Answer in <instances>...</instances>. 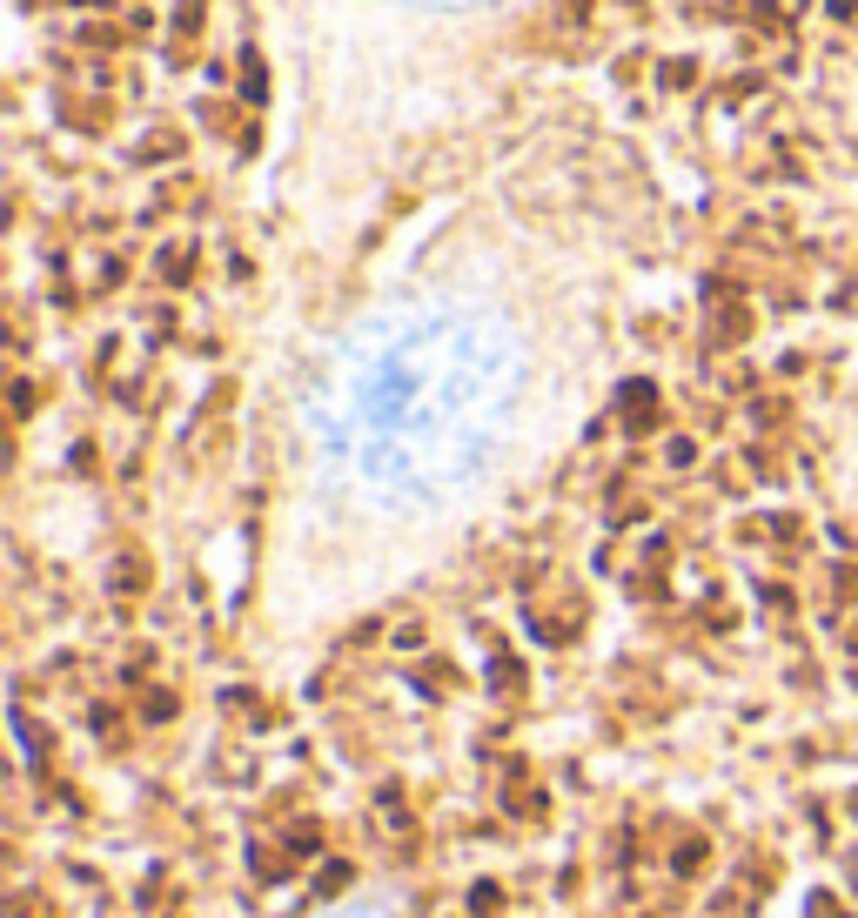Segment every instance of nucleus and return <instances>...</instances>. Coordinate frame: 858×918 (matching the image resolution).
Instances as JSON below:
<instances>
[{
    "mask_svg": "<svg viewBox=\"0 0 858 918\" xmlns=\"http://www.w3.org/2000/svg\"><path fill=\"white\" fill-rule=\"evenodd\" d=\"M711 336H718V342H745L751 336V302H738L724 282L711 289Z\"/></svg>",
    "mask_w": 858,
    "mask_h": 918,
    "instance_id": "obj_1",
    "label": "nucleus"
},
{
    "mask_svg": "<svg viewBox=\"0 0 858 918\" xmlns=\"http://www.w3.org/2000/svg\"><path fill=\"white\" fill-rule=\"evenodd\" d=\"M624 423H631V429H651L657 423V389H651V382H624Z\"/></svg>",
    "mask_w": 858,
    "mask_h": 918,
    "instance_id": "obj_2",
    "label": "nucleus"
},
{
    "mask_svg": "<svg viewBox=\"0 0 858 918\" xmlns=\"http://www.w3.org/2000/svg\"><path fill=\"white\" fill-rule=\"evenodd\" d=\"M141 583H148V563H141L135 550H128V557H114V590H121V597H135Z\"/></svg>",
    "mask_w": 858,
    "mask_h": 918,
    "instance_id": "obj_3",
    "label": "nucleus"
},
{
    "mask_svg": "<svg viewBox=\"0 0 858 918\" xmlns=\"http://www.w3.org/2000/svg\"><path fill=\"white\" fill-rule=\"evenodd\" d=\"M242 94H249V101H262V94H269V74H262V54H255V47L242 54Z\"/></svg>",
    "mask_w": 858,
    "mask_h": 918,
    "instance_id": "obj_4",
    "label": "nucleus"
},
{
    "mask_svg": "<svg viewBox=\"0 0 858 918\" xmlns=\"http://www.w3.org/2000/svg\"><path fill=\"white\" fill-rule=\"evenodd\" d=\"M7 918H54V905L34 898V892H21V898H7Z\"/></svg>",
    "mask_w": 858,
    "mask_h": 918,
    "instance_id": "obj_5",
    "label": "nucleus"
},
{
    "mask_svg": "<svg viewBox=\"0 0 858 918\" xmlns=\"http://www.w3.org/2000/svg\"><path fill=\"white\" fill-rule=\"evenodd\" d=\"M832 590H838V604H858V563H838V570H832Z\"/></svg>",
    "mask_w": 858,
    "mask_h": 918,
    "instance_id": "obj_6",
    "label": "nucleus"
},
{
    "mask_svg": "<svg viewBox=\"0 0 858 918\" xmlns=\"http://www.w3.org/2000/svg\"><path fill=\"white\" fill-rule=\"evenodd\" d=\"M188 269H195L188 248H168V255H161V275H168V282H188Z\"/></svg>",
    "mask_w": 858,
    "mask_h": 918,
    "instance_id": "obj_7",
    "label": "nucleus"
},
{
    "mask_svg": "<svg viewBox=\"0 0 858 918\" xmlns=\"http://www.w3.org/2000/svg\"><path fill=\"white\" fill-rule=\"evenodd\" d=\"M316 885H322V892H342V885H349V865H342V858H329V865L316 872Z\"/></svg>",
    "mask_w": 858,
    "mask_h": 918,
    "instance_id": "obj_8",
    "label": "nucleus"
},
{
    "mask_svg": "<svg viewBox=\"0 0 858 918\" xmlns=\"http://www.w3.org/2000/svg\"><path fill=\"white\" fill-rule=\"evenodd\" d=\"M704 865V838H684L678 845V872H698Z\"/></svg>",
    "mask_w": 858,
    "mask_h": 918,
    "instance_id": "obj_9",
    "label": "nucleus"
},
{
    "mask_svg": "<svg viewBox=\"0 0 858 918\" xmlns=\"http://www.w3.org/2000/svg\"><path fill=\"white\" fill-rule=\"evenodd\" d=\"M175 27H181V34H195V27H202V0H181V7H175Z\"/></svg>",
    "mask_w": 858,
    "mask_h": 918,
    "instance_id": "obj_10",
    "label": "nucleus"
},
{
    "mask_svg": "<svg viewBox=\"0 0 858 918\" xmlns=\"http://www.w3.org/2000/svg\"><path fill=\"white\" fill-rule=\"evenodd\" d=\"M148 155H181V135H175V128H161V135H148Z\"/></svg>",
    "mask_w": 858,
    "mask_h": 918,
    "instance_id": "obj_11",
    "label": "nucleus"
},
{
    "mask_svg": "<svg viewBox=\"0 0 858 918\" xmlns=\"http://www.w3.org/2000/svg\"><path fill=\"white\" fill-rule=\"evenodd\" d=\"M148 717H155V724H168V717H175V697L155 691V697H148Z\"/></svg>",
    "mask_w": 858,
    "mask_h": 918,
    "instance_id": "obj_12",
    "label": "nucleus"
},
{
    "mask_svg": "<svg viewBox=\"0 0 858 918\" xmlns=\"http://www.w3.org/2000/svg\"><path fill=\"white\" fill-rule=\"evenodd\" d=\"M691 81V61H664V88H684Z\"/></svg>",
    "mask_w": 858,
    "mask_h": 918,
    "instance_id": "obj_13",
    "label": "nucleus"
}]
</instances>
